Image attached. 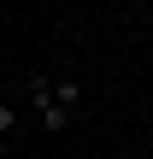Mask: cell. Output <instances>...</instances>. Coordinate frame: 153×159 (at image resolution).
<instances>
[{"mask_svg":"<svg viewBox=\"0 0 153 159\" xmlns=\"http://www.w3.org/2000/svg\"><path fill=\"white\" fill-rule=\"evenodd\" d=\"M29 106L41 112V130H47V136L71 130V112L59 106V94H53V77H47V71H29Z\"/></svg>","mask_w":153,"mask_h":159,"instance_id":"6da1fadb","label":"cell"},{"mask_svg":"<svg viewBox=\"0 0 153 159\" xmlns=\"http://www.w3.org/2000/svg\"><path fill=\"white\" fill-rule=\"evenodd\" d=\"M53 94H59V106H65V112H77V106H83V83H77L71 71H65V77H53Z\"/></svg>","mask_w":153,"mask_h":159,"instance_id":"7a4b0ae2","label":"cell"},{"mask_svg":"<svg viewBox=\"0 0 153 159\" xmlns=\"http://www.w3.org/2000/svg\"><path fill=\"white\" fill-rule=\"evenodd\" d=\"M12 136H18V106L0 100V142H12Z\"/></svg>","mask_w":153,"mask_h":159,"instance_id":"3957f363","label":"cell"},{"mask_svg":"<svg viewBox=\"0 0 153 159\" xmlns=\"http://www.w3.org/2000/svg\"><path fill=\"white\" fill-rule=\"evenodd\" d=\"M0 159H12V142H0Z\"/></svg>","mask_w":153,"mask_h":159,"instance_id":"277c9868","label":"cell"}]
</instances>
